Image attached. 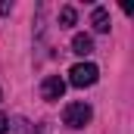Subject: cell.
I'll return each mask as SVG.
<instances>
[{
  "mask_svg": "<svg viewBox=\"0 0 134 134\" xmlns=\"http://www.w3.org/2000/svg\"><path fill=\"white\" fill-rule=\"evenodd\" d=\"M97 78H100V69L94 63H78L69 72V84H75V87H91V84H97Z\"/></svg>",
  "mask_w": 134,
  "mask_h": 134,
  "instance_id": "obj_1",
  "label": "cell"
},
{
  "mask_svg": "<svg viewBox=\"0 0 134 134\" xmlns=\"http://www.w3.org/2000/svg\"><path fill=\"white\" fill-rule=\"evenodd\" d=\"M91 115H94V109L87 103H69L66 112H63V122H66L69 128H84L91 122Z\"/></svg>",
  "mask_w": 134,
  "mask_h": 134,
  "instance_id": "obj_2",
  "label": "cell"
},
{
  "mask_svg": "<svg viewBox=\"0 0 134 134\" xmlns=\"http://www.w3.org/2000/svg\"><path fill=\"white\" fill-rule=\"evenodd\" d=\"M63 94H66V81H63L59 75H50V78H44V84H41V97H44L47 103H56Z\"/></svg>",
  "mask_w": 134,
  "mask_h": 134,
  "instance_id": "obj_3",
  "label": "cell"
},
{
  "mask_svg": "<svg viewBox=\"0 0 134 134\" xmlns=\"http://www.w3.org/2000/svg\"><path fill=\"white\" fill-rule=\"evenodd\" d=\"M91 25H94V31H109V13L103 6H97L91 13Z\"/></svg>",
  "mask_w": 134,
  "mask_h": 134,
  "instance_id": "obj_4",
  "label": "cell"
},
{
  "mask_svg": "<svg viewBox=\"0 0 134 134\" xmlns=\"http://www.w3.org/2000/svg\"><path fill=\"white\" fill-rule=\"evenodd\" d=\"M72 50H75L78 56H87V53L94 50V41H91L87 34H75V37H72Z\"/></svg>",
  "mask_w": 134,
  "mask_h": 134,
  "instance_id": "obj_5",
  "label": "cell"
},
{
  "mask_svg": "<svg viewBox=\"0 0 134 134\" xmlns=\"http://www.w3.org/2000/svg\"><path fill=\"white\" fill-rule=\"evenodd\" d=\"M59 22H63V28L75 25V9H72V6H63V13H59Z\"/></svg>",
  "mask_w": 134,
  "mask_h": 134,
  "instance_id": "obj_6",
  "label": "cell"
},
{
  "mask_svg": "<svg viewBox=\"0 0 134 134\" xmlns=\"http://www.w3.org/2000/svg\"><path fill=\"white\" fill-rule=\"evenodd\" d=\"M9 9H13V3H9V0H3V3H0V13H3V16H9Z\"/></svg>",
  "mask_w": 134,
  "mask_h": 134,
  "instance_id": "obj_7",
  "label": "cell"
},
{
  "mask_svg": "<svg viewBox=\"0 0 134 134\" xmlns=\"http://www.w3.org/2000/svg\"><path fill=\"white\" fill-rule=\"evenodd\" d=\"M0 134H6V115H0Z\"/></svg>",
  "mask_w": 134,
  "mask_h": 134,
  "instance_id": "obj_8",
  "label": "cell"
}]
</instances>
